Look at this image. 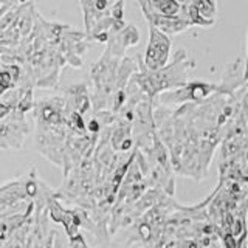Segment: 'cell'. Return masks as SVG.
Masks as SVG:
<instances>
[{"mask_svg":"<svg viewBox=\"0 0 248 248\" xmlns=\"http://www.w3.org/2000/svg\"><path fill=\"white\" fill-rule=\"evenodd\" d=\"M149 30H151V37H149V44H147L144 67L149 72H158V70L165 68L168 64L170 42L158 28L151 25Z\"/></svg>","mask_w":248,"mask_h":248,"instance_id":"cell-1","label":"cell"}]
</instances>
